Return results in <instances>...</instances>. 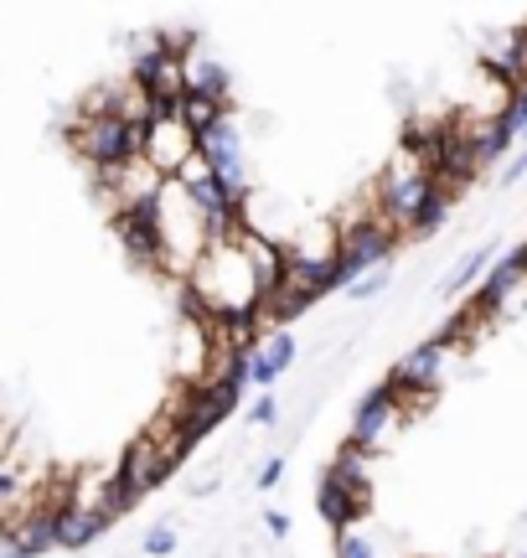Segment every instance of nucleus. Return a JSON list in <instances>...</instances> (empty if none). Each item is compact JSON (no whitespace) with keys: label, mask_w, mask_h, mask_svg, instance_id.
Returning <instances> with one entry per match:
<instances>
[{"label":"nucleus","mask_w":527,"mask_h":558,"mask_svg":"<svg viewBox=\"0 0 527 558\" xmlns=\"http://www.w3.org/2000/svg\"><path fill=\"white\" fill-rule=\"evenodd\" d=\"M73 150L78 160H88V171L103 177V171H120L124 160H140L145 156V130L140 124H124L120 114H78L73 130Z\"/></svg>","instance_id":"obj_1"},{"label":"nucleus","mask_w":527,"mask_h":558,"mask_svg":"<svg viewBox=\"0 0 527 558\" xmlns=\"http://www.w3.org/2000/svg\"><path fill=\"white\" fill-rule=\"evenodd\" d=\"M336 233H342V264H336V275H342V290L352 284V279L372 275V269H383V264L393 259V248L404 243L383 218L352 222V228H336Z\"/></svg>","instance_id":"obj_2"},{"label":"nucleus","mask_w":527,"mask_h":558,"mask_svg":"<svg viewBox=\"0 0 527 558\" xmlns=\"http://www.w3.org/2000/svg\"><path fill=\"white\" fill-rule=\"evenodd\" d=\"M445 362H450V347L440 337H429L425 347H414L408 357H399V367L388 373V383L399 388V399H408V393L429 399V393L445 383Z\"/></svg>","instance_id":"obj_3"},{"label":"nucleus","mask_w":527,"mask_h":558,"mask_svg":"<svg viewBox=\"0 0 527 558\" xmlns=\"http://www.w3.org/2000/svg\"><path fill=\"white\" fill-rule=\"evenodd\" d=\"M399 418V388L393 383H378L372 393H367L363 403H357V414H352V450H363V456H372L378 445H383V435H388V424Z\"/></svg>","instance_id":"obj_4"},{"label":"nucleus","mask_w":527,"mask_h":558,"mask_svg":"<svg viewBox=\"0 0 527 558\" xmlns=\"http://www.w3.org/2000/svg\"><path fill=\"white\" fill-rule=\"evenodd\" d=\"M192 156H197V135H192L176 114H171V120H156L150 130H145V160H150L166 181L182 177V166Z\"/></svg>","instance_id":"obj_5"},{"label":"nucleus","mask_w":527,"mask_h":558,"mask_svg":"<svg viewBox=\"0 0 527 558\" xmlns=\"http://www.w3.org/2000/svg\"><path fill=\"white\" fill-rule=\"evenodd\" d=\"M517 284H527V243L523 248H512V254H502V259L487 269V279L476 284V300L487 305V311H497L502 300L517 290Z\"/></svg>","instance_id":"obj_6"},{"label":"nucleus","mask_w":527,"mask_h":558,"mask_svg":"<svg viewBox=\"0 0 527 558\" xmlns=\"http://www.w3.org/2000/svg\"><path fill=\"white\" fill-rule=\"evenodd\" d=\"M290 362H295V337L290 331H269V337L254 347V357H248V378L269 388V383H280L290 373Z\"/></svg>","instance_id":"obj_7"},{"label":"nucleus","mask_w":527,"mask_h":558,"mask_svg":"<svg viewBox=\"0 0 527 558\" xmlns=\"http://www.w3.org/2000/svg\"><path fill=\"white\" fill-rule=\"evenodd\" d=\"M52 527H58V548H68V554H78V548H88L99 533H109V522H103L99 512H88V507H68V512H58Z\"/></svg>","instance_id":"obj_8"},{"label":"nucleus","mask_w":527,"mask_h":558,"mask_svg":"<svg viewBox=\"0 0 527 558\" xmlns=\"http://www.w3.org/2000/svg\"><path fill=\"white\" fill-rule=\"evenodd\" d=\"M186 94H203V99L228 104V94H233V78H228L223 62L192 58V52H186Z\"/></svg>","instance_id":"obj_9"},{"label":"nucleus","mask_w":527,"mask_h":558,"mask_svg":"<svg viewBox=\"0 0 527 558\" xmlns=\"http://www.w3.org/2000/svg\"><path fill=\"white\" fill-rule=\"evenodd\" d=\"M491 264H497V243L487 239V243H481V248H470L466 259H461V264H455V269H450L445 279H440V295H466V290H470V284H476V279H481V275H487Z\"/></svg>","instance_id":"obj_10"},{"label":"nucleus","mask_w":527,"mask_h":558,"mask_svg":"<svg viewBox=\"0 0 527 558\" xmlns=\"http://www.w3.org/2000/svg\"><path fill=\"white\" fill-rule=\"evenodd\" d=\"M223 114H228V104L203 99V94H182V104H176V120H182L197 140H203L212 124H223Z\"/></svg>","instance_id":"obj_11"},{"label":"nucleus","mask_w":527,"mask_h":558,"mask_svg":"<svg viewBox=\"0 0 527 558\" xmlns=\"http://www.w3.org/2000/svg\"><path fill=\"white\" fill-rule=\"evenodd\" d=\"M512 140H517V130H512V114H497V120L487 124V135H481V166H491V160H502L512 150Z\"/></svg>","instance_id":"obj_12"},{"label":"nucleus","mask_w":527,"mask_h":558,"mask_svg":"<svg viewBox=\"0 0 527 558\" xmlns=\"http://www.w3.org/2000/svg\"><path fill=\"white\" fill-rule=\"evenodd\" d=\"M445 218H450V197L445 192H434V202H429L425 213H419V222L408 228V239H434V233L445 228Z\"/></svg>","instance_id":"obj_13"},{"label":"nucleus","mask_w":527,"mask_h":558,"mask_svg":"<svg viewBox=\"0 0 527 558\" xmlns=\"http://www.w3.org/2000/svg\"><path fill=\"white\" fill-rule=\"evenodd\" d=\"M336 558H378V548H372V538H367V533L342 527V533H336Z\"/></svg>","instance_id":"obj_14"},{"label":"nucleus","mask_w":527,"mask_h":558,"mask_svg":"<svg viewBox=\"0 0 527 558\" xmlns=\"http://www.w3.org/2000/svg\"><path fill=\"white\" fill-rule=\"evenodd\" d=\"M388 284H393V275H388V264H383V269H372V275L352 279V284H346V295H352V300H378Z\"/></svg>","instance_id":"obj_15"},{"label":"nucleus","mask_w":527,"mask_h":558,"mask_svg":"<svg viewBox=\"0 0 527 558\" xmlns=\"http://www.w3.org/2000/svg\"><path fill=\"white\" fill-rule=\"evenodd\" d=\"M176 543H182V538H176V527H171V522H161V527H150V533H145L140 548L150 558H166V554H176Z\"/></svg>","instance_id":"obj_16"},{"label":"nucleus","mask_w":527,"mask_h":558,"mask_svg":"<svg viewBox=\"0 0 527 558\" xmlns=\"http://www.w3.org/2000/svg\"><path fill=\"white\" fill-rule=\"evenodd\" d=\"M274 418H280V399H269V393L248 409V424H259V429H264V424H274Z\"/></svg>","instance_id":"obj_17"},{"label":"nucleus","mask_w":527,"mask_h":558,"mask_svg":"<svg viewBox=\"0 0 527 558\" xmlns=\"http://www.w3.org/2000/svg\"><path fill=\"white\" fill-rule=\"evenodd\" d=\"M527 177V145H523V150H517V156H512V166H507V171H502V186H517V181H523Z\"/></svg>","instance_id":"obj_18"},{"label":"nucleus","mask_w":527,"mask_h":558,"mask_svg":"<svg viewBox=\"0 0 527 558\" xmlns=\"http://www.w3.org/2000/svg\"><path fill=\"white\" fill-rule=\"evenodd\" d=\"M280 476H284V456H274V460H269V465L259 471V492H269V486H274Z\"/></svg>","instance_id":"obj_19"},{"label":"nucleus","mask_w":527,"mask_h":558,"mask_svg":"<svg viewBox=\"0 0 527 558\" xmlns=\"http://www.w3.org/2000/svg\"><path fill=\"white\" fill-rule=\"evenodd\" d=\"M16 445H21V439H16V424H11V418H0V460L11 456Z\"/></svg>","instance_id":"obj_20"},{"label":"nucleus","mask_w":527,"mask_h":558,"mask_svg":"<svg viewBox=\"0 0 527 558\" xmlns=\"http://www.w3.org/2000/svg\"><path fill=\"white\" fill-rule=\"evenodd\" d=\"M264 527H269L274 538H284V533H290V518H284V512H274V507H269V512H264Z\"/></svg>","instance_id":"obj_21"}]
</instances>
